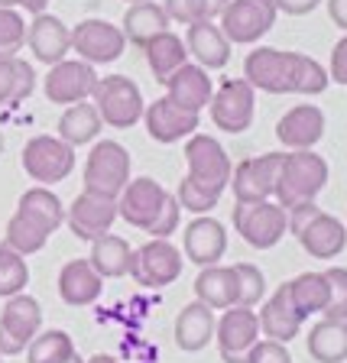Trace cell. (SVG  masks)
I'll return each mask as SVG.
<instances>
[{
	"label": "cell",
	"instance_id": "obj_27",
	"mask_svg": "<svg viewBox=\"0 0 347 363\" xmlns=\"http://www.w3.org/2000/svg\"><path fill=\"white\" fill-rule=\"evenodd\" d=\"M260 318V334L270 340H280V344H289V340L299 337V331H302V318L295 315L292 308V298H289V289L286 282H282L276 292L270 295L263 302V308L257 311Z\"/></svg>",
	"mask_w": 347,
	"mask_h": 363
},
{
	"label": "cell",
	"instance_id": "obj_56",
	"mask_svg": "<svg viewBox=\"0 0 347 363\" xmlns=\"http://www.w3.org/2000/svg\"><path fill=\"white\" fill-rule=\"evenodd\" d=\"M0 152H4V136H0Z\"/></svg>",
	"mask_w": 347,
	"mask_h": 363
},
{
	"label": "cell",
	"instance_id": "obj_57",
	"mask_svg": "<svg viewBox=\"0 0 347 363\" xmlns=\"http://www.w3.org/2000/svg\"><path fill=\"white\" fill-rule=\"evenodd\" d=\"M0 360H4V357H0Z\"/></svg>",
	"mask_w": 347,
	"mask_h": 363
},
{
	"label": "cell",
	"instance_id": "obj_11",
	"mask_svg": "<svg viewBox=\"0 0 347 363\" xmlns=\"http://www.w3.org/2000/svg\"><path fill=\"white\" fill-rule=\"evenodd\" d=\"M282 156L286 152H263V156H250L241 159L231 172V195L241 204H253V201H270L276 195V179L282 169Z\"/></svg>",
	"mask_w": 347,
	"mask_h": 363
},
{
	"label": "cell",
	"instance_id": "obj_52",
	"mask_svg": "<svg viewBox=\"0 0 347 363\" xmlns=\"http://www.w3.org/2000/svg\"><path fill=\"white\" fill-rule=\"evenodd\" d=\"M84 363H121V360H114L111 354H94L91 360H84Z\"/></svg>",
	"mask_w": 347,
	"mask_h": 363
},
{
	"label": "cell",
	"instance_id": "obj_50",
	"mask_svg": "<svg viewBox=\"0 0 347 363\" xmlns=\"http://www.w3.org/2000/svg\"><path fill=\"white\" fill-rule=\"evenodd\" d=\"M325 4H328V16H331V23L347 33V0H325Z\"/></svg>",
	"mask_w": 347,
	"mask_h": 363
},
{
	"label": "cell",
	"instance_id": "obj_19",
	"mask_svg": "<svg viewBox=\"0 0 347 363\" xmlns=\"http://www.w3.org/2000/svg\"><path fill=\"white\" fill-rule=\"evenodd\" d=\"M150 133V140L169 146L179 143V140H189L192 133H198V123H202V113H189L175 107L169 98H156L153 104H146L143 121H140Z\"/></svg>",
	"mask_w": 347,
	"mask_h": 363
},
{
	"label": "cell",
	"instance_id": "obj_5",
	"mask_svg": "<svg viewBox=\"0 0 347 363\" xmlns=\"http://www.w3.org/2000/svg\"><path fill=\"white\" fill-rule=\"evenodd\" d=\"M130 152L123 143L117 140H94L91 152L84 159V172L82 182L88 191H98V195L117 198L130 182Z\"/></svg>",
	"mask_w": 347,
	"mask_h": 363
},
{
	"label": "cell",
	"instance_id": "obj_13",
	"mask_svg": "<svg viewBox=\"0 0 347 363\" xmlns=\"http://www.w3.org/2000/svg\"><path fill=\"white\" fill-rule=\"evenodd\" d=\"M123 49H127L123 30L107 20H94L91 16V20L75 23V30H72V52L94 68L117 62L123 55Z\"/></svg>",
	"mask_w": 347,
	"mask_h": 363
},
{
	"label": "cell",
	"instance_id": "obj_31",
	"mask_svg": "<svg viewBox=\"0 0 347 363\" xmlns=\"http://www.w3.org/2000/svg\"><path fill=\"white\" fill-rule=\"evenodd\" d=\"M305 347L315 363H347V321H331V318L315 321L309 328Z\"/></svg>",
	"mask_w": 347,
	"mask_h": 363
},
{
	"label": "cell",
	"instance_id": "obj_23",
	"mask_svg": "<svg viewBox=\"0 0 347 363\" xmlns=\"http://www.w3.org/2000/svg\"><path fill=\"white\" fill-rule=\"evenodd\" d=\"M295 240H299V247H302L312 259H334V257H341L347 247V227L341 224L334 214L318 211L315 218L295 234Z\"/></svg>",
	"mask_w": 347,
	"mask_h": 363
},
{
	"label": "cell",
	"instance_id": "obj_24",
	"mask_svg": "<svg viewBox=\"0 0 347 363\" xmlns=\"http://www.w3.org/2000/svg\"><path fill=\"white\" fill-rule=\"evenodd\" d=\"M185 49L189 59H195V65H202L204 72H218L231 62V43L221 33L218 20H198L185 33Z\"/></svg>",
	"mask_w": 347,
	"mask_h": 363
},
{
	"label": "cell",
	"instance_id": "obj_7",
	"mask_svg": "<svg viewBox=\"0 0 347 363\" xmlns=\"http://www.w3.org/2000/svg\"><path fill=\"white\" fill-rule=\"evenodd\" d=\"M276 0H231L218 16V26L231 45H257L276 26Z\"/></svg>",
	"mask_w": 347,
	"mask_h": 363
},
{
	"label": "cell",
	"instance_id": "obj_48",
	"mask_svg": "<svg viewBox=\"0 0 347 363\" xmlns=\"http://www.w3.org/2000/svg\"><path fill=\"white\" fill-rule=\"evenodd\" d=\"M13 88H16V55H0V104L13 101Z\"/></svg>",
	"mask_w": 347,
	"mask_h": 363
},
{
	"label": "cell",
	"instance_id": "obj_40",
	"mask_svg": "<svg viewBox=\"0 0 347 363\" xmlns=\"http://www.w3.org/2000/svg\"><path fill=\"white\" fill-rule=\"evenodd\" d=\"M175 201H179L182 211H192L198 218V214H211L214 208H218L221 191L208 189V185L192 179V175H185V179L179 182V189H175Z\"/></svg>",
	"mask_w": 347,
	"mask_h": 363
},
{
	"label": "cell",
	"instance_id": "obj_54",
	"mask_svg": "<svg viewBox=\"0 0 347 363\" xmlns=\"http://www.w3.org/2000/svg\"><path fill=\"white\" fill-rule=\"evenodd\" d=\"M65 363H84V360H82V357H78V354H75V357H68V360H65Z\"/></svg>",
	"mask_w": 347,
	"mask_h": 363
},
{
	"label": "cell",
	"instance_id": "obj_28",
	"mask_svg": "<svg viewBox=\"0 0 347 363\" xmlns=\"http://www.w3.org/2000/svg\"><path fill=\"white\" fill-rule=\"evenodd\" d=\"M195 298L204 302L208 308L224 311L237 305V272L234 266H204L195 276Z\"/></svg>",
	"mask_w": 347,
	"mask_h": 363
},
{
	"label": "cell",
	"instance_id": "obj_42",
	"mask_svg": "<svg viewBox=\"0 0 347 363\" xmlns=\"http://www.w3.org/2000/svg\"><path fill=\"white\" fill-rule=\"evenodd\" d=\"M234 272H237V305L253 308L257 302H263V295H266L263 269L253 263H234Z\"/></svg>",
	"mask_w": 347,
	"mask_h": 363
},
{
	"label": "cell",
	"instance_id": "obj_34",
	"mask_svg": "<svg viewBox=\"0 0 347 363\" xmlns=\"http://www.w3.org/2000/svg\"><path fill=\"white\" fill-rule=\"evenodd\" d=\"M16 211L26 214L30 220H36L49 234H55V230L65 224V204H62V198L55 195L53 189H45V185H33V189L23 191L20 201H16Z\"/></svg>",
	"mask_w": 347,
	"mask_h": 363
},
{
	"label": "cell",
	"instance_id": "obj_6",
	"mask_svg": "<svg viewBox=\"0 0 347 363\" xmlns=\"http://www.w3.org/2000/svg\"><path fill=\"white\" fill-rule=\"evenodd\" d=\"M20 162H23V172L30 175L36 185L49 189V185L65 182L68 175L75 172V150L65 140H59V136L39 133L23 146Z\"/></svg>",
	"mask_w": 347,
	"mask_h": 363
},
{
	"label": "cell",
	"instance_id": "obj_10",
	"mask_svg": "<svg viewBox=\"0 0 347 363\" xmlns=\"http://www.w3.org/2000/svg\"><path fill=\"white\" fill-rule=\"evenodd\" d=\"M39 331H43V305L26 292L7 298L0 311V357L23 354Z\"/></svg>",
	"mask_w": 347,
	"mask_h": 363
},
{
	"label": "cell",
	"instance_id": "obj_33",
	"mask_svg": "<svg viewBox=\"0 0 347 363\" xmlns=\"http://www.w3.org/2000/svg\"><path fill=\"white\" fill-rule=\"evenodd\" d=\"M130 259H133V247L123 237L101 234L98 240H91L88 263L101 272V279H123V276H130Z\"/></svg>",
	"mask_w": 347,
	"mask_h": 363
},
{
	"label": "cell",
	"instance_id": "obj_22",
	"mask_svg": "<svg viewBox=\"0 0 347 363\" xmlns=\"http://www.w3.org/2000/svg\"><path fill=\"white\" fill-rule=\"evenodd\" d=\"M211 94H214L211 75L202 65H195V62H185V65L175 68L172 75L166 78V98L189 113H202L204 107L211 104Z\"/></svg>",
	"mask_w": 347,
	"mask_h": 363
},
{
	"label": "cell",
	"instance_id": "obj_49",
	"mask_svg": "<svg viewBox=\"0 0 347 363\" xmlns=\"http://www.w3.org/2000/svg\"><path fill=\"white\" fill-rule=\"evenodd\" d=\"M321 0H276V10L286 16H309L312 10H318Z\"/></svg>",
	"mask_w": 347,
	"mask_h": 363
},
{
	"label": "cell",
	"instance_id": "obj_37",
	"mask_svg": "<svg viewBox=\"0 0 347 363\" xmlns=\"http://www.w3.org/2000/svg\"><path fill=\"white\" fill-rule=\"evenodd\" d=\"M49 237L53 234L43 230L36 220L13 211V218L7 220V230H4V247H10L13 253H20V257H33V253H39V250L49 243Z\"/></svg>",
	"mask_w": 347,
	"mask_h": 363
},
{
	"label": "cell",
	"instance_id": "obj_38",
	"mask_svg": "<svg viewBox=\"0 0 347 363\" xmlns=\"http://www.w3.org/2000/svg\"><path fill=\"white\" fill-rule=\"evenodd\" d=\"M231 0H163V10L172 23L192 26L198 20H218Z\"/></svg>",
	"mask_w": 347,
	"mask_h": 363
},
{
	"label": "cell",
	"instance_id": "obj_45",
	"mask_svg": "<svg viewBox=\"0 0 347 363\" xmlns=\"http://www.w3.org/2000/svg\"><path fill=\"white\" fill-rule=\"evenodd\" d=\"M247 363H292V354H289V344L260 337L257 344L247 350Z\"/></svg>",
	"mask_w": 347,
	"mask_h": 363
},
{
	"label": "cell",
	"instance_id": "obj_17",
	"mask_svg": "<svg viewBox=\"0 0 347 363\" xmlns=\"http://www.w3.org/2000/svg\"><path fill=\"white\" fill-rule=\"evenodd\" d=\"M114 220H117V198L98 195V191L82 189L75 201L65 208V224L78 240H98L101 234H111Z\"/></svg>",
	"mask_w": 347,
	"mask_h": 363
},
{
	"label": "cell",
	"instance_id": "obj_16",
	"mask_svg": "<svg viewBox=\"0 0 347 363\" xmlns=\"http://www.w3.org/2000/svg\"><path fill=\"white\" fill-rule=\"evenodd\" d=\"M169 195L156 179L150 175H140V179H130L127 189L117 195V218L127 220L136 230H150V224L159 218V211L166 208Z\"/></svg>",
	"mask_w": 347,
	"mask_h": 363
},
{
	"label": "cell",
	"instance_id": "obj_46",
	"mask_svg": "<svg viewBox=\"0 0 347 363\" xmlns=\"http://www.w3.org/2000/svg\"><path fill=\"white\" fill-rule=\"evenodd\" d=\"M33 88H36V68L16 55V88H13V101L10 104H23L33 94Z\"/></svg>",
	"mask_w": 347,
	"mask_h": 363
},
{
	"label": "cell",
	"instance_id": "obj_35",
	"mask_svg": "<svg viewBox=\"0 0 347 363\" xmlns=\"http://www.w3.org/2000/svg\"><path fill=\"white\" fill-rule=\"evenodd\" d=\"M289 289V298H292V308L295 315L309 321L312 315H321L328 305V279H325V269L321 272H299L295 279L286 282Z\"/></svg>",
	"mask_w": 347,
	"mask_h": 363
},
{
	"label": "cell",
	"instance_id": "obj_18",
	"mask_svg": "<svg viewBox=\"0 0 347 363\" xmlns=\"http://www.w3.org/2000/svg\"><path fill=\"white\" fill-rule=\"evenodd\" d=\"M227 253V227L211 214H198L182 234V257L198 269L218 266Z\"/></svg>",
	"mask_w": 347,
	"mask_h": 363
},
{
	"label": "cell",
	"instance_id": "obj_55",
	"mask_svg": "<svg viewBox=\"0 0 347 363\" xmlns=\"http://www.w3.org/2000/svg\"><path fill=\"white\" fill-rule=\"evenodd\" d=\"M127 4H143V0H127Z\"/></svg>",
	"mask_w": 347,
	"mask_h": 363
},
{
	"label": "cell",
	"instance_id": "obj_29",
	"mask_svg": "<svg viewBox=\"0 0 347 363\" xmlns=\"http://www.w3.org/2000/svg\"><path fill=\"white\" fill-rule=\"evenodd\" d=\"M169 26H172V20H169L166 10H163V4H156V0L130 4V7L123 10V23H121V30H123V36H127V43L140 45V49H143L153 36L166 33Z\"/></svg>",
	"mask_w": 347,
	"mask_h": 363
},
{
	"label": "cell",
	"instance_id": "obj_26",
	"mask_svg": "<svg viewBox=\"0 0 347 363\" xmlns=\"http://www.w3.org/2000/svg\"><path fill=\"white\" fill-rule=\"evenodd\" d=\"M214 328H218V315H214V308H208L204 302H192L185 305V308L179 311V318H175V347L185 350V354H198V350H204L208 344L214 340Z\"/></svg>",
	"mask_w": 347,
	"mask_h": 363
},
{
	"label": "cell",
	"instance_id": "obj_20",
	"mask_svg": "<svg viewBox=\"0 0 347 363\" xmlns=\"http://www.w3.org/2000/svg\"><path fill=\"white\" fill-rule=\"evenodd\" d=\"M26 49L43 65H59L72 52V30L55 13H36L26 26Z\"/></svg>",
	"mask_w": 347,
	"mask_h": 363
},
{
	"label": "cell",
	"instance_id": "obj_44",
	"mask_svg": "<svg viewBox=\"0 0 347 363\" xmlns=\"http://www.w3.org/2000/svg\"><path fill=\"white\" fill-rule=\"evenodd\" d=\"M179 218H182V208H179V201H175V195H169V201H166V208L159 211V218L150 224V240H169V237L179 230Z\"/></svg>",
	"mask_w": 347,
	"mask_h": 363
},
{
	"label": "cell",
	"instance_id": "obj_8",
	"mask_svg": "<svg viewBox=\"0 0 347 363\" xmlns=\"http://www.w3.org/2000/svg\"><path fill=\"white\" fill-rule=\"evenodd\" d=\"M211 123L224 133H243V130L253 127V117H257V91L250 88L243 78H224V82L214 88L211 104Z\"/></svg>",
	"mask_w": 347,
	"mask_h": 363
},
{
	"label": "cell",
	"instance_id": "obj_32",
	"mask_svg": "<svg viewBox=\"0 0 347 363\" xmlns=\"http://www.w3.org/2000/svg\"><path fill=\"white\" fill-rule=\"evenodd\" d=\"M143 55H146V65H150L153 78H156L159 84H166V78L172 75L175 68H182L185 62H189V49H185V39L175 36L172 30L159 33V36H153L150 43L143 45Z\"/></svg>",
	"mask_w": 347,
	"mask_h": 363
},
{
	"label": "cell",
	"instance_id": "obj_14",
	"mask_svg": "<svg viewBox=\"0 0 347 363\" xmlns=\"http://www.w3.org/2000/svg\"><path fill=\"white\" fill-rule=\"evenodd\" d=\"M94 84H98V68L94 65H88L82 59H62L59 65L49 68L43 91L49 104L72 107V104H82V101H91Z\"/></svg>",
	"mask_w": 347,
	"mask_h": 363
},
{
	"label": "cell",
	"instance_id": "obj_3",
	"mask_svg": "<svg viewBox=\"0 0 347 363\" xmlns=\"http://www.w3.org/2000/svg\"><path fill=\"white\" fill-rule=\"evenodd\" d=\"M91 101H94V107H98L104 127H114V130L136 127V123L143 121V111H146L143 91H140V84L127 75L98 78Z\"/></svg>",
	"mask_w": 347,
	"mask_h": 363
},
{
	"label": "cell",
	"instance_id": "obj_25",
	"mask_svg": "<svg viewBox=\"0 0 347 363\" xmlns=\"http://www.w3.org/2000/svg\"><path fill=\"white\" fill-rule=\"evenodd\" d=\"M101 292H104V279L88 259H68L59 269V298L72 308L94 305L101 298Z\"/></svg>",
	"mask_w": 347,
	"mask_h": 363
},
{
	"label": "cell",
	"instance_id": "obj_12",
	"mask_svg": "<svg viewBox=\"0 0 347 363\" xmlns=\"http://www.w3.org/2000/svg\"><path fill=\"white\" fill-rule=\"evenodd\" d=\"M185 166H189L192 179L221 191V195L231 185V172H234L227 150L221 146L218 136H211V133H192L185 140Z\"/></svg>",
	"mask_w": 347,
	"mask_h": 363
},
{
	"label": "cell",
	"instance_id": "obj_47",
	"mask_svg": "<svg viewBox=\"0 0 347 363\" xmlns=\"http://www.w3.org/2000/svg\"><path fill=\"white\" fill-rule=\"evenodd\" d=\"M328 78H331L334 84H344L347 88V33L334 43L331 49V62H328Z\"/></svg>",
	"mask_w": 347,
	"mask_h": 363
},
{
	"label": "cell",
	"instance_id": "obj_36",
	"mask_svg": "<svg viewBox=\"0 0 347 363\" xmlns=\"http://www.w3.org/2000/svg\"><path fill=\"white\" fill-rule=\"evenodd\" d=\"M75 340L62 328H49L39 331L26 347V363H65L68 357H75Z\"/></svg>",
	"mask_w": 347,
	"mask_h": 363
},
{
	"label": "cell",
	"instance_id": "obj_2",
	"mask_svg": "<svg viewBox=\"0 0 347 363\" xmlns=\"http://www.w3.org/2000/svg\"><path fill=\"white\" fill-rule=\"evenodd\" d=\"M325 185H328L325 156H318L315 150H292L282 156V169H280V179H276L272 201H280L289 211V208H295L302 201H315Z\"/></svg>",
	"mask_w": 347,
	"mask_h": 363
},
{
	"label": "cell",
	"instance_id": "obj_30",
	"mask_svg": "<svg viewBox=\"0 0 347 363\" xmlns=\"http://www.w3.org/2000/svg\"><path fill=\"white\" fill-rule=\"evenodd\" d=\"M101 127H104V121H101L98 107H94V101H82V104H72L62 111L59 117V140H65L72 150H78V146H88L94 143L101 136Z\"/></svg>",
	"mask_w": 347,
	"mask_h": 363
},
{
	"label": "cell",
	"instance_id": "obj_39",
	"mask_svg": "<svg viewBox=\"0 0 347 363\" xmlns=\"http://www.w3.org/2000/svg\"><path fill=\"white\" fill-rule=\"evenodd\" d=\"M30 286V266L26 257L13 253L10 247H0V298H13Z\"/></svg>",
	"mask_w": 347,
	"mask_h": 363
},
{
	"label": "cell",
	"instance_id": "obj_51",
	"mask_svg": "<svg viewBox=\"0 0 347 363\" xmlns=\"http://www.w3.org/2000/svg\"><path fill=\"white\" fill-rule=\"evenodd\" d=\"M16 7H23L26 13H45V7H49V0H16Z\"/></svg>",
	"mask_w": 347,
	"mask_h": 363
},
{
	"label": "cell",
	"instance_id": "obj_41",
	"mask_svg": "<svg viewBox=\"0 0 347 363\" xmlns=\"http://www.w3.org/2000/svg\"><path fill=\"white\" fill-rule=\"evenodd\" d=\"M26 26L23 13L16 7H0V55H20L26 45Z\"/></svg>",
	"mask_w": 347,
	"mask_h": 363
},
{
	"label": "cell",
	"instance_id": "obj_1",
	"mask_svg": "<svg viewBox=\"0 0 347 363\" xmlns=\"http://www.w3.org/2000/svg\"><path fill=\"white\" fill-rule=\"evenodd\" d=\"M243 82L253 91L263 94H325L331 78L328 68L318 59L289 49H272V45H257L243 59Z\"/></svg>",
	"mask_w": 347,
	"mask_h": 363
},
{
	"label": "cell",
	"instance_id": "obj_53",
	"mask_svg": "<svg viewBox=\"0 0 347 363\" xmlns=\"http://www.w3.org/2000/svg\"><path fill=\"white\" fill-rule=\"evenodd\" d=\"M0 7H16V0H0Z\"/></svg>",
	"mask_w": 347,
	"mask_h": 363
},
{
	"label": "cell",
	"instance_id": "obj_4",
	"mask_svg": "<svg viewBox=\"0 0 347 363\" xmlns=\"http://www.w3.org/2000/svg\"><path fill=\"white\" fill-rule=\"evenodd\" d=\"M231 224L241 234V240L253 250H272L282 237L289 234V214L280 201H253L241 204L234 201L231 211Z\"/></svg>",
	"mask_w": 347,
	"mask_h": 363
},
{
	"label": "cell",
	"instance_id": "obj_15",
	"mask_svg": "<svg viewBox=\"0 0 347 363\" xmlns=\"http://www.w3.org/2000/svg\"><path fill=\"white\" fill-rule=\"evenodd\" d=\"M263 337L260 334V318L247 305H234L224 308L214 328V340H218V354L224 363H247V350Z\"/></svg>",
	"mask_w": 347,
	"mask_h": 363
},
{
	"label": "cell",
	"instance_id": "obj_21",
	"mask_svg": "<svg viewBox=\"0 0 347 363\" xmlns=\"http://www.w3.org/2000/svg\"><path fill=\"white\" fill-rule=\"evenodd\" d=\"M325 136V111L318 104H295L276 123V140L292 150H315L318 140Z\"/></svg>",
	"mask_w": 347,
	"mask_h": 363
},
{
	"label": "cell",
	"instance_id": "obj_9",
	"mask_svg": "<svg viewBox=\"0 0 347 363\" xmlns=\"http://www.w3.org/2000/svg\"><path fill=\"white\" fill-rule=\"evenodd\" d=\"M185 257L172 240H146L140 250H133L130 276L143 289H166L182 276Z\"/></svg>",
	"mask_w": 347,
	"mask_h": 363
},
{
	"label": "cell",
	"instance_id": "obj_43",
	"mask_svg": "<svg viewBox=\"0 0 347 363\" xmlns=\"http://www.w3.org/2000/svg\"><path fill=\"white\" fill-rule=\"evenodd\" d=\"M325 279H328V305L321 311V318L347 321V269L344 266H328Z\"/></svg>",
	"mask_w": 347,
	"mask_h": 363
}]
</instances>
